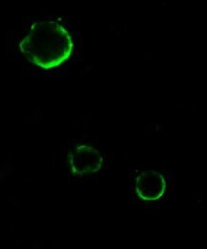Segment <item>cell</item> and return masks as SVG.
<instances>
[{"mask_svg": "<svg viewBox=\"0 0 207 249\" xmlns=\"http://www.w3.org/2000/svg\"><path fill=\"white\" fill-rule=\"evenodd\" d=\"M103 164L101 153L86 145L77 147L70 155V166L74 173L88 174L98 171Z\"/></svg>", "mask_w": 207, "mask_h": 249, "instance_id": "3957f363", "label": "cell"}, {"mask_svg": "<svg viewBox=\"0 0 207 249\" xmlns=\"http://www.w3.org/2000/svg\"><path fill=\"white\" fill-rule=\"evenodd\" d=\"M25 57L43 69L64 63L73 50L69 32L59 22L45 20L34 23L19 44Z\"/></svg>", "mask_w": 207, "mask_h": 249, "instance_id": "6da1fadb", "label": "cell"}, {"mask_svg": "<svg viewBox=\"0 0 207 249\" xmlns=\"http://www.w3.org/2000/svg\"><path fill=\"white\" fill-rule=\"evenodd\" d=\"M166 181L161 173L157 171H143L135 181L137 196L147 201H156L165 193Z\"/></svg>", "mask_w": 207, "mask_h": 249, "instance_id": "7a4b0ae2", "label": "cell"}]
</instances>
